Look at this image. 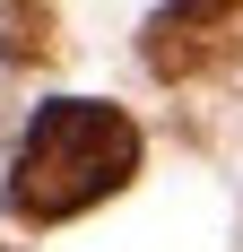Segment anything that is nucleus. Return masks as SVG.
I'll use <instances>...</instances> for the list:
<instances>
[{
	"label": "nucleus",
	"instance_id": "obj_1",
	"mask_svg": "<svg viewBox=\"0 0 243 252\" xmlns=\"http://www.w3.org/2000/svg\"><path fill=\"white\" fill-rule=\"evenodd\" d=\"M130 174H139V130H130V113H113V104H96V96H61V104H44V113L26 122V139H18L9 218L61 226L78 209H96L104 191H122Z\"/></svg>",
	"mask_w": 243,
	"mask_h": 252
},
{
	"label": "nucleus",
	"instance_id": "obj_2",
	"mask_svg": "<svg viewBox=\"0 0 243 252\" xmlns=\"http://www.w3.org/2000/svg\"><path fill=\"white\" fill-rule=\"evenodd\" d=\"M235 9H165V18H148V70L156 78H191V70H209L235 35Z\"/></svg>",
	"mask_w": 243,
	"mask_h": 252
},
{
	"label": "nucleus",
	"instance_id": "obj_3",
	"mask_svg": "<svg viewBox=\"0 0 243 252\" xmlns=\"http://www.w3.org/2000/svg\"><path fill=\"white\" fill-rule=\"evenodd\" d=\"M0 26H9V35H0V52H9V61L52 52V18H44V9H0Z\"/></svg>",
	"mask_w": 243,
	"mask_h": 252
}]
</instances>
